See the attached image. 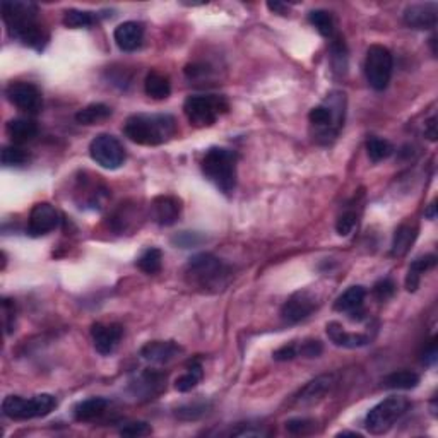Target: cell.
Returning a JSON list of instances; mask_svg holds the SVG:
<instances>
[{
	"label": "cell",
	"mask_w": 438,
	"mask_h": 438,
	"mask_svg": "<svg viewBox=\"0 0 438 438\" xmlns=\"http://www.w3.org/2000/svg\"><path fill=\"white\" fill-rule=\"evenodd\" d=\"M2 19L14 40L41 52L48 43V33L38 23V7L33 2L6 0L2 2Z\"/></svg>",
	"instance_id": "1"
},
{
	"label": "cell",
	"mask_w": 438,
	"mask_h": 438,
	"mask_svg": "<svg viewBox=\"0 0 438 438\" xmlns=\"http://www.w3.org/2000/svg\"><path fill=\"white\" fill-rule=\"evenodd\" d=\"M124 133L136 144L160 146L175 137L177 120L168 114L132 115L124 125Z\"/></svg>",
	"instance_id": "2"
},
{
	"label": "cell",
	"mask_w": 438,
	"mask_h": 438,
	"mask_svg": "<svg viewBox=\"0 0 438 438\" xmlns=\"http://www.w3.org/2000/svg\"><path fill=\"white\" fill-rule=\"evenodd\" d=\"M229 267L212 253H199L187 264L185 276L190 286L202 291H219L226 286Z\"/></svg>",
	"instance_id": "3"
},
{
	"label": "cell",
	"mask_w": 438,
	"mask_h": 438,
	"mask_svg": "<svg viewBox=\"0 0 438 438\" xmlns=\"http://www.w3.org/2000/svg\"><path fill=\"white\" fill-rule=\"evenodd\" d=\"M236 156L235 151L226 148H211L202 158V173L223 194L229 195L236 187Z\"/></svg>",
	"instance_id": "4"
},
{
	"label": "cell",
	"mask_w": 438,
	"mask_h": 438,
	"mask_svg": "<svg viewBox=\"0 0 438 438\" xmlns=\"http://www.w3.org/2000/svg\"><path fill=\"white\" fill-rule=\"evenodd\" d=\"M57 407V399L52 394H38L31 399L21 395H7L2 403V412L9 420L26 421L43 418Z\"/></svg>",
	"instance_id": "5"
},
{
	"label": "cell",
	"mask_w": 438,
	"mask_h": 438,
	"mask_svg": "<svg viewBox=\"0 0 438 438\" xmlns=\"http://www.w3.org/2000/svg\"><path fill=\"white\" fill-rule=\"evenodd\" d=\"M183 111L190 125L204 128L214 125L221 114H226L228 103L216 94H194L185 99Z\"/></svg>",
	"instance_id": "6"
},
{
	"label": "cell",
	"mask_w": 438,
	"mask_h": 438,
	"mask_svg": "<svg viewBox=\"0 0 438 438\" xmlns=\"http://www.w3.org/2000/svg\"><path fill=\"white\" fill-rule=\"evenodd\" d=\"M410 406V400L406 398L392 395V398L383 399L382 403H378L368 411L365 418V427L372 435H383L406 415Z\"/></svg>",
	"instance_id": "7"
},
{
	"label": "cell",
	"mask_w": 438,
	"mask_h": 438,
	"mask_svg": "<svg viewBox=\"0 0 438 438\" xmlns=\"http://www.w3.org/2000/svg\"><path fill=\"white\" fill-rule=\"evenodd\" d=\"M392 69H394V58L389 48L383 45H372L366 50L365 76L375 91L387 89L392 77Z\"/></svg>",
	"instance_id": "8"
},
{
	"label": "cell",
	"mask_w": 438,
	"mask_h": 438,
	"mask_svg": "<svg viewBox=\"0 0 438 438\" xmlns=\"http://www.w3.org/2000/svg\"><path fill=\"white\" fill-rule=\"evenodd\" d=\"M91 160L105 170H116L125 163V153L122 143L110 133H99L89 144Z\"/></svg>",
	"instance_id": "9"
},
{
	"label": "cell",
	"mask_w": 438,
	"mask_h": 438,
	"mask_svg": "<svg viewBox=\"0 0 438 438\" xmlns=\"http://www.w3.org/2000/svg\"><path fill=\"white\" fill-rule=\"evenodd\" d=\"M62 223V216L52 204L38 202L35 204L28 218V235L33 239L45 236L57 229Z\"/></svg>",
	"instance_id": "10"
},
{
	"label": "cell",
	"mask_w": 438,
	"mask_h": 438,
	"mask_svg": "<svg viewBox=\"0 0 438 438\" xmlns=\"http://www.w3.org/2000/svg\"><path fill=\"white\" fill-rule=\"evenodd\" d=\"M7 99L26 114H38L43 106L41 91L31 82H12L6 89Z\"/></svg>",
	"instance_id": "11"
},
{
	"label": "cell",
	"mask_w": 438,
	"mask_h": 438,
	"mask_svg": "<svg viewBox=\"0 0 438 438\" xmlns=\"http://www.w3.org/2000/svg\"><path fill=\"white\" fill-rule=\"evenodd\" d=\"M317 298L310 291H296L288 298L281 308V319L286 324H298L305 320L317 310Z\"/></svg>",
	"instance_id": "12"
},
{
	"label": "cell",
	"mask_w": 438,
	"mask_h": 438,
	"mask_svg": "<svg viewBox=\"0 0 438 438\" xmlns=\"http://www.w3.org/2000/svg\"><path fill=\"white\" fill-rule=\"evenodd\" d=\"M124 327L120 324H94L91 327L94 349L103 356L114 353L115 348L122 341Z\"/></svg>",
	"instance_id": "13"
},
{
	"label": "cell",
	"mask_w": 438,
	"mask_h": 438,
	"mask_svg": "<svg viewBox=\"0 0 438 438\" xmlns=\"http://www.w3.org/2000/svg\"><path fill=\"white\" fill-rule=\"evenodd\" d=\"M403 19L412 29H433L438 21V6L433 2L412 4L406 7Z\"/></svg>",
	"instance_id": "14"
},
{
	"label": "cell",
	"mask_w": 438,
	"mask_h": 438,
	"mask_svg": "<svg viewBox=\"0 0 438 438\" xmlns=\"http://www.w3.org/2000/svg\"><path fill=\"white\" fill-rule=\"evenodd\" d=\"M182 204L177 197L172 195H160V197L153 199L151 202V216L154 223L160 226H172L180 218Z\"/></svg>",
	"instance_id": "15"
},
{
	"label": "cell",
	"mask_w": 438,
	"mask_h": 438,
	"mask_svg": "<svg viewBox=\"0 0 438 438\" xmlns=\"http://www.w3.org/2000/svg\"><path fill=\"white\" fill-rule=\"evenodd\" d=\"M116 47L122 52H136L144 41V26L137 21H127L119 24L114 33Z\"/></svg>",
	"instance_id": "16"
},
{
	"label": "cell",
	"mask_w": 438,
	"mask_h": 438,
	"mask_svg": "<svg viewBox=\"0 0 438 438\" xmlns=\"http://www.w3.org/2000/svg\"><path fill=\"white\" fill-rule=\"evenodd\" d=\"M182 351L183 348L175 341H151L141 349V356L148 361L158 363V365H166V363L173 361Z\"/></svg>",
	"instance_id": "17"
},
{
	"label": "cell",
	"mask_w": 438,
	"mask_h": 438,
	"mask_svg": "<svg viewBox=\"0 0 438 438\" xmlns=\"http://www.w3.org/2000/svg\"><path fill=\"white\" fill-rule=\"evenodd\" d=\"M366 298V290L363 286H351L344 291L334 303L337 312L351 315V319L360 320L363 317V303Z\"/></svg>",
	"instance_id": "18"
},
{
	"label": "cell",
	"mask_w": 438,
	"mask_h": 438,
	"mask_svg": "<svg viewBox=\"0 0 438 438\" xmlns=\"http://www.w3.org/2000/svg\"><path fill=\"white\" fill-rule=\"evenodd\" d=\"M325 329H327L329 339H331L336 346H339V348L354 349V348H363V346L370 343L368 336H365V334L348 332L339 322H329Z\"/></svg>",
	"instance_id": "19"
},
{
	"label": "cell",
	"mask_w": 438,
	"mask_h": 438,
	"mask_svg": "<svg viewBox=\"0 0 438 438\" xmlns=\"http://www.w3.org/2000/svg\"><path fill=\"white\" fill-rule=\"evenodd\" d=\"M334 385V375H320V377L314 378L303 387L302 390L296 394L295 403L298 404H314L317 400H320L332 389Z\"/></svg>",
	"instance_id": "20"
},
{
	"label": "cell",
	"mask_w": 438,
	"mask_h": 438,
	"mask_svg": "<svg viewBox=\"0 0 438 438\" xmlns=\"http://www.w3.org/2000/svg\"><path fill=\"white\" fill-rule=\"evenodd\" d=\"M418 224L411 223H403L400 226L395 229L394 233V240H392V248H390V256L392 257H404L407 252H410L412 243H415L416 239H418Z\"/></svg>",
	"instance_id": "21"
},
{
	"label": "cell",
	"mask_w": 438,
	"mask_h": 438,
	"mask_svg": "<svg viewBox=\"0 0 438 438\" xmlns=\"http://www.w3.org/2000/svg\"><path fill=\"white\" fill-rule=\"evenodd\" d=\"M7 136L14 141L16 144L28 143L38 136V125L31 119H12L7 122Z\"/></svg>",
	"instance_id": "22"
},
{
	"label": "cell",
	"mask_w": 438,
	"mask_h": 438,
	"mask_svg": "<svg viewBox=\"0 0 438 438\" xmlns=\"http://www.w3.org/2000/svg\"><path fill=\"white\" fill-rule=\"evenodd\" d=\"M144 91L153 99H166L172 93V82H170L168 76H165V74L158 72V70H151L146 76Z\"/></svg>",
	"instance_id": "23"
},
{
	"label": "cell",
	"mask_w": 438,
	"mask_h": 438,
	"mask_svg": "<svg viewBox=\"0 0 438 438\" xmlns=\"http://www.w3.org/2000/svg\"><path fill=\"white\" fill-rule=\"evenodd\" d=\"M435 264H437L435 256H423L416 258V261H412L406 276V290L410 291V293H415V291L420 288L421 276H423L428 269L435 267Z\"/></svg>",
	"instance_id": "24"
},
{
	"label": "cell",
	"mask_w": 438,
	"mask_h": 438,
	"mask_svg": "<svg viewBox=\"0 0 438 438\" xmlns=\"http://www.w3.org/2000/svg\"><path fill=\"white\" fill-rule=\"evenodd\" d=\"M108 407V400L103 398H91L81 400L74 407V418L77 421H93L103 415Z\"/></svg>",
	"instance_id": "25"
},
{
	"label": "cell",
	"mask_w": 438,
	"mask_h": 438,
	"mask_svg": "<svg viewBox=\"0 0 438 438\" xmlns=\"http://www.w3.org/2000/svg\"><path fill=\"white\" fill-rule=\"evenodd\" d=\"M385 389H395V390H411L416 389L420 383V375L411 370H398L387 375L382 380Z\"/></svg>",
	"instance_id": "26"
},
{
	"label": "cell",
	"mask_w": 438,
	"mask_h": 438,
	"mask_svg": "<svg viewBox=\"0 0 438 438\" xmlns=\"http://www.w3.org/2000/svg\"><path fill=\"white\" fill-rule=\"evenodd\" d=\"M110 116H111L110 106L103 105V103H93V105H87L77 111L76 122L81 125H94L110 119Z\"/></svg>",
	"instance_id": "27"
},
{
	"label": "cell",
	"mask_w": 438,
	"mask_h": 438,
	"mask_svg": "<svg viewBox=\"0 0 438 438\" xmlns=\"http://www.w3.org/2000/svg\"><path fill=\"white\" fill-rule=\"evenodd\" d=\"M202 363L200 360H192L189 361V365H187V372L180 375V377L175 380V389L178 392H190L192 389H195L197 387V383L200 382V378H202Z\"/></svg>",
	"instance_id": "28"
},
{
	"label": "cell",
	"mask_w": 438,
	"mask_h": 438,
	"mask_svg": "<svg viewBox=\"0 0 438 438\" xmlns=\"http://www.w3.org/2000/svg\"><path fill=\"white\" fill-rule=\"evenodd\" d=\"M308 21H310L312 26H314L324 38L331 40L336 36V23H334L332 14L329 11H312L310 14H308Z\"/></svg>",
	"instance_id": "29"
},
{
	"label": "cell",
	"mask_w": 438,
	"mask_h": 438,
	"mask_svg": "<svg viewBox=\"0 0 438 438\" xmlns=\"http://www.w3.org/2000/svg\"><path fill=\"white\" fill-rule=\"evenodd\" d=\"M163 265V252L160 248H148L141 253V257L137 258V267L143 270L144 274H158L161 270Z\"/></svg>",
	"instance_id": "30"
},
{
	"label": "cell",
	"mask_w": 438,
	"mask_h": 438,
	"mask_svg": "<svg viewBox=\"0 0 438 438\" xmlns=\"http://www.w3.org/2000/svg\"><path fill=\"white\" fill-rule=\"evenodd\" d=\"M366 153H368V158L373 163L383 161L387 158H390L394 154V146H392L387 139H382V137H370L366 141Z\"/></svg>",
	"instance_id": "31"
},
{
	"label": "cell",
	"mask_w": 438,
	"mask_h": 438,
	"mask_svg": "<svg viewBox=\"0 0 438 438\" xmlns=\"http://www.w3.org/2000/svg\"><path fill=\"white\" fill-rule=\"evenodd\" d=\"M98 21V16H94L89 11H79V9H69L64 12V24L67 28L81 29V28H91Z\"/></svg>",
	"instance_id": "32"
},
{
	"label": "cell",
	"mask_w": 438,
	"mask_h": 438,
	"mask_svg": "<svg viewBox=\"0 0 438 438\" xmlns=\"http://www.w3.org/2000/svg\"><path fill=\"white\" fill-rule=\"evenodd\" d=\"M332 43H331V58H332V65L334 70H339V72H346L348 69V48H346L344 40L341 38L339 35L334 36Z\"/></svg>",
	"instance_id": "33"
},
{
	"label": "cell",
	"mask_w": 438,
	"mask_h": 438,
	"mask_svg": "<svg viewBox=\"0 0 438 438\" xmlns=\"http://www.w3.org/2000/svg\"><path fill=\"white\" fill-rule=\"evenodd\" d=\"M26 161L28 154L19 146L12 144L2 149V165L7 166V168H11V166H23Z\"/></svg>",
	"instance_id": "34"
},
{
	"label": "cell",
	"mask_w": 438,
	"mask_h": 438,
	"mask_svg": "<svg viewBox=\"0 0 438 438\" xmlns=\"http://www.w3.org/2000/svg\"><path fill=\"white\" fill-rule=\"evenodd\" d=\"M206 240L200 233L195 231H182L178 233V235H175L172 239V243L177 245V247L180 248H192V247H197V245L202 243V241Z\"/></svg>",
	"instance_id": "35"
},
{
	"label": "cell",
	"mask_w": 438,
	"mask_h": 438,
	"mask_svg": "<svg viewBox=\"0 0 438 438\" xmlns=\"http://www.w3.org/2000/svg\"><path fill=\"white\" fill-rule=\"evenodd\" d=\"M395 295V283L389 278H383L373 285V296L378 302H389Z\"/></svg>",
	"instance_id": "36"
},
{
	"label": "cell",
	"mask_w": 438,
	"mask_h": 438,
	"mask_svg": "<svg viewBox=\"0 0 438 438\" xmlns=\"http://www.w3.org/2000/svg\"><path fill=\"white\" fill-rule=\"evenodd\" d=\"M286 429L291 435H308L315 429V421L308 418H293L286 423Z\"/></svg>",
	"instance_id": "37"
},
{
	"label": "cell",
	"mask_w": 438,
	"mask_h": 438,
	"mask_svg": "<svg viewBox=\"0 0 438 438\" xmlns=\"http://www.w3.org/2000/svg\"><path fill=\"white\" fill-rule=\"evenodd\" d=\"M324 351V346L319 339H307L298 346V356L319 358Z\"/></svg>",
	"instance_id": "38"
},
{
	"label": "cell",
	"mask_w": 438,
	"mask_h": 438,
	"mask_svg": "<svg viewBox=\"0 0 438 438\" xmlns=\"http://www.w3.org/2000/svg\"><path fill=\"white\" fill-rule=\"evenodd\" d=\"M151 433V427L144 421H132V423L125 425V427L120 429V435L122 437H146Z\"/></svg>",
	"instance_id": "39"
},
{
	"label": "cell",
	"mask_w": 438,
	"mask_h": 438,
	"mask_svg": "<svg viewBox=\"0 0 438 438\" xmlns=\"http://www.w3.org/2000/svg\"><path fill=\"white\" fill-rule=\"evenodd\" d=\"M354 226H356V214H354V212H344V214L339 216V219H337L336 231L337 235L348 236L354 229Z\"/></svg>",
	"instance_id": "40"
},
{
	"label": "cell",
	"mask_w": 438,
	"mask_h": 438,
	"mask_svg": "<svg viewBox=\"0 0 438 438\" xmlns=\"http://www.w3.org/2000/svg\"><path fill=\"white\" fill-rule=\"evenodd\" d=\"M296 356H298V346L295 343L281 346V348H278L276 351L273 353V358L276 361H291L295 360Z\"/></svg>",
	"instance_id": "41"
},
{
	"label": "cell",
	"mask_w": 438,
	"mask_h": 438,
	"mask_svg": "<svg viewBox=\"0 0 438 438\" xmlns=\"http://www.w3.org/2000/svg\"><path fill=\"white\" fill-rule=\"evenodd\" d=\"M206 404H192V406H185L177 410V416L182 420H197L206 412Z\"/></svg>",
	"instance_id": "42"
},
{
	"label": "cell",
	"mask_w": 438,
	"mask_h": 438,
	"mask_svg": "<svg viewBox=\"0 0 438 438\" xmlns=\"http://www.w3.org/2000/svg\"><path fill=\"white\" fill-rule=\"evenodd\" d=\"M437 356H438L437 339H432V343L428 344V348L425 349V353H423V363L425 365H435Z\"/></svg>",
	"instance_id": "43"
},
{
	"label": "cell",
	"mask_w": 438,
	"mask_h": 438,
	"mask_svg": "<svg viewBox=\"0 0 438 438\" xmlns=\"http://www.w3.org/2000/svg\"><path fill=\"white\" fill-rule=\"evenodd\" d=\"M207 69L206 65H200V64H190L185 67V76L189 79H199L200 76H206Z\"/></svg>",
	"instance_id": "44"
},
{
	"label": "cell",
	"mask_w": 438,
	"mask_h": 438,
	"mask_svg": "<svg viewBox=\"0 0 438 438\" xmlns=\"http://www.w3.org/2000/svg\"><path fill=\"white\" fill-rule=\"evenodd\" d=\"M425 136L429 141H437V116H432L427 124H425Z\"/></svg>",
	"instance_id": "45"
},
{
	"label": "cell",
	"mask_w": 438,
	"mask_h": 438,
	"mask_svg": "<svg viewBox=\"0 0 438 438\" xmlns=\"http://www.w3.org/2000/svg\"><path fill=\"white\" fill-rule=\"evenodd\" d=\"M267 9L270 12H274V14H288L290 12V6L288 4H281V2H267Z\"/></svg>",
	"instance_id": "46"
},
{
	"label": "cell",
	"mask_w": 438,
	"mask_h": 438,
	"mask_svg": "<svg viewBox=\"0 0 438 438\" xmlns=\"http://www.w3.org/2000/svg\"><path fill=\"white\" fill-rule=\"evenodd\" d=\"M425 216H427L428 219H435V218H437V202H432V204H429L428 211L425 212Z\"/></svg>",
	"instance_id": "47"
}]
</instances>
